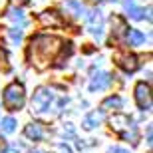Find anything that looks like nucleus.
<instances>
[{"instance_id": "f257e3e1", "label": "nucleus", "mask_w": 153, "mask_h": 153, "mask_svg": "<svg viewBox=\"0 0 153 153\" xmlns=\"http://www.w3.org/2000/svg\"><path fill=\"white\" fill-rule=\"evenodd\" d=\"M62 46H64V42L58 36H48V34L34 36V38L30 40V46H28V62L36 70L42 72V70H46L58 58Z\"/></svg>"}, {"instance_id": "f03ea898", "label": "nucleus", "mask_w": 153, "mask_h": 153, "mask_svg": "<svg viewBox=\"0 0 153 153\" xmlns=\"http://www.w3.org/2000/svg\"><path fill=\"white\" fill-rule=\"evenodd\" d=\"M109 125H111V129H114L117 135H121L123 139H127V141H133V143H135V139H137V129H135V125H133V121H131L129 115H125V114H115V115H111Z\"/></svg>"}, {"instance_id": "7ed1b4c3", "label": "nucleus", "mask_w": 153, "mask_h": 153, "mask_svg": "<svg viewBox=\"0 0 153 153\" xmlns=\"http://www.w3.org/2000/svg\"><path fill=\"white\" fill-rule=\"evenodd\" d=\"M26 102V91H24V85L14 82V84L6 85L4 90V105L6 109H10V111H18V109L24 105Z\"/></svg>"}, {"instance_id": "20e7f679", "label": "nucleus", "mask_w": 153, "mask_h": 153, "mask_svg": "<svg viewBox=\"0 0 153 153\" xmlns=\"http://www.w3.org/2000/svg\"><path fill=\"white\" fill-rule=\"evenodd\" d=\"M52 100H54V96L48 88H38L32 96V111L34 114H44L46 109L50 108Z\"/></svg>"}, {"instance_id": "39448f33", "label": "nucleus", "mask_w": 153, "mask_h": 153, "mask_svg": "<svg viewBox=\"0 0 153 153\" xmlns=\"http://www.w3.org/2000/svg\"><path fill=\"white\" fill-rule=\"evenodd\" d=\"M114 62H115V66L121 68L123 72H135V70L139 68L137 56H133V54H129V52H115Z\"/></svg>"}, {"instance_id": "423d86ee", "label": "nucleus", "mask_w": 153, "mask_h": 153, "mask_svg": "<svg viewBox=\"0 0 153 153\" xmlns=\"http://www.w3.org/2000/svg\"><path fill=\"white\" fill-rule=\"evenodd\" d=\"M85 24H88V30L96 36L97 40L102 38L103 34V16L100 10H90L88 16H85Z\"/></svg>"}, {"instance_id": "0eeeda50", "label": "nucleus", "mask_w": 153, "mask_h": 153, "mask_svg": "<svg viewBox=\"0 0 153 153\" xmlns=\"http://www.w3.org/2000/svg\"><path fill=\"white\" fill-rule=\"evenodd\" d=\"M135 102H137V105L141 109H145V111L151 109V88H149V84L139 82V84L135 85Z\"/></svg>"}, {"instance_id": "6e6552de", "label": "nucleus", "mask_w": 153, "mask_h": 153, "mask_svg": "<svg viewBox=\"0 0 153 153\" xmlns=\"http://www.w3.org/2000/svg\"><path fill=\"white\" fill-rule=\"evenodd\" d=\"M109 84H111V76H109L108 72H97V74H94V78H91V82H90V90L91 91H102V90H105Z\"/></svg>"}, {"instance_id": "1a4fd4ad", "label": "nucleus", "mask_w": 153, "mask_h": 153, "mask_svg": "<svg viewBox=\"0 0 153 153\" xmlns=\"http://www.w3.org/2000/svg\"><path fill=\"white\" fill-rule=\"evenodd\" d=\"M40 22L44 26H64V20L62 16L58 14L56 10H46L40 14Z\"/></svg>"}, {"instance_id": "9d476101", "label": "nucleus", "mask_w": 153, "mask_h": 153, "mask_svg": "<svg viewBox=\"0 0 153 153\" xmlns=\"http://www.w3.org/2000/svg\"><path fill=\"white\" fill-rule=\"evenodd\" d=\"M24 135L32 141H40L44 137V127H42V123H28L24 129Z\"/></svg>"}, {"instance_id": "9b49d317", "label": "nucleus", "mask_w": 153, "mask_h": 153, "mask_svg": "<svg viewBox=\"0 0 153 153\" xmlns=\"http://www.w3.org/2000/svg\"><path fill=\"white\" fill-rule=\"evenodd\" d=\"M103 119V111L102 109H100V111H91V114H88L84 117V121H82V127H84V129H94V127H96V125H100V121H102Z\"/></svg>"}, {"instance_id": "f8f14e48", "label": "nucleus", "mask_w": 153, "mask_h": 153, "mask_svg": "<svg viewBox=\"0 0 153 153\" xmlns=\"http://www.w3.org/2000/svg\"><path fill=\"white\" fill-rule=\"evenodd\" d=\"M125 40H127L129 46H141L143 42H145V34H141V32L135 30V28H129L127 34H125Z\"/></svg>"}, {"instance_id": "ddd939ff", "label": "nucleus", "mask_w": 153, "mask_h": 153, "mask_svg": "<svg viewBox=\"0 0 153 153\" xmlns=\"http://www.w3.org/2000/svg\"><path fill=\"white\" fill-rule=\"evenodd\" d=\"M6 16L10 18L16 26H20V28H22V26H26V18H24L22 10H18V8H10V10H6Z\"/></svg>"}, {"instance_id": "4468645a", "label": "nucleus", "mask_w": 153, "mask_h": 153, "mask_svg": "<svg viewBox=\"0 0 153 153\" xmlns=\"http://www.w3.org/2000/svg\"><path fill=\"white\" fill-rule=\"evenodd\" d=\"M123 6H125V10L129 12V16L133 18V20H141L143 14H145L141 8H137V6H135V2H133V0H125Z\"/></svg>"}, {"instance_id": "2eb2a0df", "label": "nucleus", "mask_w": 153, "mask_h": 153, "mask_svg": "<svg viewBox=\"0 0 153 153\" xmlns=\"http://www.w3.org/2000/svg\"><path fill=\"white\" fill-rule=\"evenodd\" d=\"M111 24H115V38H119V40L123 38V36L127 34V30H129L119 16H114V18H111Z\"/></svg>"}, {"instance_id": "dca6fc26", "label": "nucleus", "mask_w": 153, "mask_h": 153, "mask_svg": "<svg viewBox=\"0 0 153 153\" xmlns=\"http://www.w3.org/2000/svg\"><path fill=\"white\" fill-rule=\"evenodd\" d=\"M121 97H117V96H111V97H108V100H105V102L102 103V111L103 109H108V108H114V109H119L121 108Z\"/></svg>"}, {"instance_id": "f3484780", "label": "nucleus", "mask_w": 153, "mask_h": 153, "mask_svg": "<svg viewBox=\"0 0 153 153\" xmlns=\"http://www.w3.org/2000/svg\"><path fill=\"white\" fill-rule=\"evenodd\" d=\"M14 129H16V121L12 117H4L0 121V131H2V133H12Z\"/></svg>"}, {"instance_id": "a211bd4d", "label": "nucleus", "mask_w": 153, "mask_h": 153, "mask_svg": "<svg viewBox=\"0 0 153 153\" xmlns=\"http://www.w3.org/2000/svg\"><path fill=\"white\" fill-rule=\"evenodd\" d=\"M66 8H70L74 16H82V14H84V6L79 4L78 0H68V2H66Z\"/></svg>"}, {"instance_id": "6ab92c4d", "label": "nucleus", "mask_w": 153, "mask_h": 153, "mask_svg": "<svg viewBox=\"0 0 153 153\" xmlns=\"http://www.w3.org/2000/svg\"><path fill=\"white\" fill-rule=\"evenodd\" d=\"M6 60H8V56H6V52L0 48V70H6V66H8Z\"/></svg>"}, {"instance_id": "aec40b11", "label": "nucleus", "mask_w": 153, "mask_h": 153, "mask_svg": "<svg viewBox=\"0 0 153 153\" xmlns=\"http://www.w3.org/2000/svg\"><path fill=\"white\" fill-rule=\"evenodd\" d=\"M10 38L14 40V42H20V38H22V32H20V30H10Z\"/></svg>"}, {"instance_id": "412c9836", "label": "nucleus", "mask_w": 153, "mask_h": 153, "mask_svg": "<svg viewBox=\"0 0 153 153\" xmlns=\"http://www.w3.org/2000/svg\"><path fill=\"white\" fill-rule=\"evenodd\" d=\"M108 153H129L127 149H123V147H111Z\"/></svg>"}, {"instance_id": "4be33fe9", "label": "nucleus", "mask_w": 153, "mask_h": 153, "mask_svg": "<svg viewBox=\"0 0 153 153\" xmlns=\"http://www.w3.org/2000/svg\"><path fill=\"white\" fill-rule=\"evenodd\" d=\"M12 2H14V4H20V6H22V4H28L30 0H12Z\"/></svg>"}, {"instance_id": "5701e85b", "label": "nucleus", "mask_w": 153, "mask_h": 153, "mask_svg": "<svg viewBox=\"0 0 153 153\" xmlns=\"http://www.w3.org/2000/svg\"><path fill=\"white\" fill-rule=\"evenodd\" d=\"M0 153H6V141H0Z\"/></svg>"}, {"instance_id": "b1692460", "label": "nucleus", "mask_w": 153, "mask_h": 153, "mask_svg": "<svg viewBox=\"0 0 153 153\" xmlns=\"http://www.w3.org/2000/svg\"><path fill=\"white\" fill-rule=\"evenodd\" d=\"M147 143L151 145V127H147Z\"/></svg>"}, {"instance_id": "393cba45", "label": "nucleus", "mask_w": 153, "mask_h": 153, "mask_svg": "<svg viewBox=\"0 0 153 153\" xmlns=\"http://www.w3.org/2000/svg\"><path fill=\"white\" fill-rule=\"evenodd\" d=\"M32 153H42V151H40V149H36V151H32Z\"/></svg>"}]
</instances>
